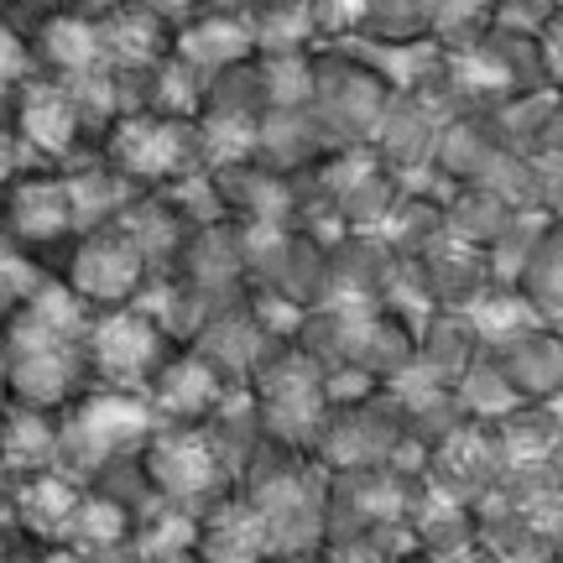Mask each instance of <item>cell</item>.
<instances>
[{"instance_id": "6da1fadb", "label": "cell", "mask_w": 563, "mask_h": 563, "mask_svg": "<svg viewBox=\"0 0 563 563\" xmlns=\"http://www.w3.org/2000/svg\"><path fill=\"white\" fill-rule=\"evenodd\" d=\"M89 323L95 313L74 298V287L58 277H42L37 292L16 308V319L0 329V382L11 391V402L32 407H63L79 391L95 386L89 376Z\"/></svg>"}, {"instance_id": "7a4b0ae2", "label": "cell", "mask_w": 563, "mask_h": 563, "mask_svg": "<svg viewBox=\"0 0 563 563\" xmlns=\"http://www.w3.org/2000/svg\"><path fill=\"white\" fill-rule=\"evenodd\" d=\"M58 428H63V470L89 481V475H100L104 464L141 454L162 422L141 391L89 386L58 412Z\"/></svg>"}, {"instance_id": "3957f363", "label": "cell", "mask_w": 563, "mask_h": 563, "mask_svg": "<svg viewBox=\"0 0 563 563\" xmlns=\"http://www.w3.org/2000/svg\"><path fill=\"white\" fill-rule=\"evenodd\" d=\"M323 376H329V365L313 361L298 340H277L262 355V365L251 371L245 391L256 397L266 433L277 443H292V449L313 454L323 422H329V386H323Z\"/></svg>"}, {"instance_id": "277c9868", "label": "cell", "mask_w": 563, "mask_h": 563, "mask_svg": "<svg viewBox=\"0 0 563 563\" xmlns=\"http://www.w3.org/2000/svg\"><path fill=\"white\" fill-rule=\"evenodd\" d=\"M5 125L21 136V146L32 152L37 167L68 173V167H79V162L104 152V131L84 115L79 95L68 84L47 79V74H32L26 84H16L5 95Z\"/></svg>"}, {"instance_id": "5b68a950", "label": "cell", "mask_w": 563, "mask_h": 563, "mask_svg": "<svg viewBox=\"0 0 563 563\" xmlns=\"http://www.w3.org/2000/svg\"><path fill=\"white\" fill-rule=\"evenodd\" d=\"M0 220H5V245H11L16 256L42 266L47 277H58L68 245L79 241L68 173H58V167H26V173L0 194Z\"/></svg>"}, {"instance_id": "8992f818", "label": "cell", "mask_w": 563, "mask_h": 563, "mask_svg": "<svg viewBox=\"0 0 563 563\" xmlns=\"http://www.w3.org/2000/svg\"><path fill=\"white\" fill-rule=\"evenodd\" d=\"M104 157L121 167L131 183H141L146 194L178 188L194 173H214L203 157L199 141V115H121L104 136Z\"/></svg>"}, {"instance_id": "52a82bcc", "label": "cell", "mask_w": 563, "mask_h": 563, "mask_svg": "<svg viewBox=\"0 0 563 563\" xmlns=\"http://www.w3.org/2000/svg\"><path fill=\"white\" fill-rule=\"evenodd\" d=\"M313 115L334 146H371L376 125H382L391 89L371 63L344 42V47H313Z\"/></svg>"}, {"instance_id": "ba28073f", "label": "cell", "mask_w": 563, "mask_h": 563, "mask_svg": "<svg viewBox=\"0 0 563 563\" xmlns=\"http://www.w3.org/2000/svg\"><path fill=\"white\" fill-rule=\"evenodd\" d=\"M141 464H146V475H152L162 501L178 506V511H194V517L224 506L241 490V481L230 475V464L220 460V449L203 439V428L162 422L157 433L146 439V449H141Z\"/></svg>"}, {"instance_id": "9c48e42d", "label": "cell", "mask_w": 563, "mask_h": 563, "mask_svg": "<svg viewBox=\"0 0 563 563\" xmlns=\"http://www.w3.org/2000/svg\"><path fill=\"white\" fill-rule=\"evenodd\" d=\"M183 344L162 329L146 308H110V313H95L89 323V340H84V355H89V376L95 386H115V391H141L157 382V371Z\"/></svg>"}, {"instance_id": "30bf717a", "label": "cell", "mask_w": 563, "mask_h": 563, "mask_svg": "<svg viewBox=\"0 0 563 563\" xmlns=\"http://www.w3.org/2000/svg\"><path fill=\"white\" fill-rule=\"evenodd\" d=\"M58 282L74 287V298L89 313H110V308H136L152 287V266L141 256L136 235L125 224L110 230H84L79 241L68 245Z\"/></svg>"}, {"instance_id": "8fae6325", "label": "cell", "mask_w": 563, "mask_h": 563, "mask_svg": "<svg viewBox=\"0 0 563 563\" xmlns=\"http://www.w3.org/2000/svg\"><path fill=\"white\" fill-rule=\"evenodd\" d=\"M235 391V382L224 376L214 361H203L194 344H183L173 361L157 371V382L146 386V402L157 412V422L173 428H203L224 407V397Z\"/></svg>"}, {"instance_id": "7c38bea8", "label": "cell", "mask_w": 563, "mask_h": 563, "mask_svg": "<svg viewBox=\"0 0 563 563\" xmlns=\"http://www.w3.org/2000/svg\"><path fill=\"white\" fill-rule=\"evenodd\" d=\"M89 496V485L74 470H37V475H21L16 481V501H11V527L32 543L47 548H68V532L79 522V506Z\"/></svg>"}, {"instance_id": "4fadbf2b", "label": "cell", "mask_w": 563, "mask_h": 563, "mask_svg": "<svg viewBox=\"0 0 563 563\" xmlns=\"http://www.w3.org/2000/svg\"><path fill=\"white\" fill-rule=\"evenodd\" d=\"M32 68L47 74L58 84H74L84 74L104 68V47H100V16H89L79 5H63L47 21H37L32 32Z\"/></svg>"}, {"instance_id": "5bb4252c", "label": "cell", "mask_w": 563, "mask_h": 563, "mask_svg": "<svg viewBox=\"0 0 563 563\" xmlns=\"http://www.w3.org/2000/svg\"><path fill=\"white\" fill-rule=\"evenodd\" d=\"M188 344L199 350L203 361L220 365L235 386H245L251 382V371L262 365V355L277 344V334L262 323L256 302H251V292H245L241 302H230V308H220V313H209V323H203Z\"/></svg>"}, {"instance_id": "9a60e30c", "label": "cell", "mask_w": 563, "mask_h": 563, "mask_svg": "<svg viewBox=\"0 0 563 563\" xmlns=\"http://www.w3.org/2000/svg\"><path fill=\"white\" fill-rule=\"evenodd\" d=\"M334 152V136L323 131V121L313 115V104H298V110H266L262 125H256V157L277 173H292V178H308L323 157Z\"/></svg>"}, {"instance_id": "2e32d148", "label": "cell", "mask_w": 563, "mask_h": 563, "mask_svg": "<svg viewBox=\"0 0 563 563\" xmlns=\"http://www.w3.org/2000/svg\"><path fill=\"white\" fill-rule=\"evenodd\" d=\"M173 53L183 63H194L203 79H214V74L235 68V63L262 58L251 21L235 16V11H199L194 21H183L178 37H173Z\"/></svg>"}, {"instance_id": "e0dca14e", "label": "cell", "mask_w": 563, "mask_h": 563, "mask_svg": "<svg viewBox=\"0 0 563 563\" xmlns=\"http://www.w3.org/2000/svg\"><path fill=\"white\" fill-rule=\"evenodd\" d=\"M178 26L157 16L146 0H121L100 16V47L110 68H146V63L173 58Z\"/></svg>"}, {"instance_id": "ac0fdd59", "label": "cell", "mask_w": 563, "mask_h": 563, "mask_svg": "<svg viewBox=\"0 0 563 563\" xmlns=\"http://www.w3.org/2000/svg\"><path fill=\"white\" fill-rule=\"evenodd\" d=\"M68 194H74V220H79V235L84 230H110V224H125L131 209L146 199V188L131 183L104 157H89L79 167H68Z\"/></svg>"}, {"instance_id": "d6986e66", "label": "cell", "mask_w": 563, "mask_h": 563, "mask_svg": "<svg viewBox=\"0 0 563 563\" xmlns=\"http://www.w3.org/2000/svg\"><path fill=\"white\" fill-rule=\"evenodd\" d=\"M63 464V428L53 407L11 402L0 422V470L11 475H37V470H58Z\"/></svg>"}, {"instance_id": "ffe728a7", "label": "cell", "mask_w": 563, "mask_h": 563, "mask_svg": "<svg viewBox=\"0 0 563 563\" xmlns=\"http://www.w3.org/2000/svg\"><path fill=\"white\" fill-rule=\"evenodd\" d=\"M125 230L136 235L141 256H146V266H152V282L173 277L178 262H183V251H188V241H194V224L183 220V209L167 199V194H146V199L131 209Z\"/></svg>"}, {"instance_id": "44dd1931", "label": "cell", "mask_w": 563, "mask_h": 563, "mask_svg": "<svg viewBox=\"0 0 563 563\" xmlns=\"http://www.w3.org/2000/svg\"><path fill=\"white\" fill-rule=\"evenodd\" d=\"M245 21H251L262 53H308V47H319L308 0H256L245 11Z\"/></svg>"}, {"instance_id": "7402d4cb", "label": "cell", "mask_w": 563, "mask_h": 563, "mask_svg": "<svg viewBox=\"0 0 563 563\" xmlns=\"http://www.w3.org/2000/svg\"><path fill=\"white\" fill-rule=\"evenodd\" d=\"M272 100H266V74L262 58L235 63L209 79V95H203V115H235V121H262Z\"/></svg>"}, {"instance_id": "603a6c76", "label": "cell", "mask_w": 563, "mask_h": 563, "mask_svg": "<svg viewBox=\"0 0 563 563\" xmlns=\"http://www.w3.org/2000/svg\"><path fill=\"white\" fill-rule=\"evenodd\" d=\"M428 5V37L443 47L475 42L496 26V0H422Z\"/></svg>"}, {"instance_id": "cb8c5ba5", "label": "cell", "mask_w": 563, "mask_h": 563, "mask_svg": "<svg viewBox=\"0 0 563 563\" xmlns=\"http://www.w3.org/2000/svg\"><path fill=\"white\" fill-rule=\"evenodd\" d=\"M272 110H298L313 100V47L308 53H262Z\"/></svg>"}, {"instance_id": "d4e9b609", "label": "cell", "mask_w": 563, "mask_h": 563, "mask_svg": "<svg viewBox=\"0 0 563 563\" xmlns=\"http://www.w3.org/2000/svg\"><path fill=\"white\" fill-rule=\"evenodd\" d=\"M428 37V5L422 0H371L365 32L355 42H412Z\"/></svg>"}, {"instance_id": "484cf974", "label": "cell", "mask_w": 563, "mask_h": 563, "mask_svg": "<svg viewBox=\"0 0 563 563\" xmlns=\"http://www.w3.org/2000/svg\"><path fill=\"white\" fill-rule=\"evenodd\" d=\"M313 5V32H319V47H344L365 32V16H371V0H308Z\"/></svg>"}, {"instance_id": "4316f807", "label": "cell", "mask_w": 563, "mask_h": 563, "mask_svg": "<svg viewBox=\"0 0 563 563\" xmlns=\"http://www.w3.org/2000/svg\"><path fill=\"white\" fill-rule=\"evenodd\" d=\"M42 277H47V272H42V266H32L26 256H16L11 245L0 251V329L16 319V308L32 298V292H37Z\"/></svg>"}, {"instance_id": "83f0119b", "label": "cell", "mask_w": 563, "mask_h": 563, "mask_svg": "<svg viewBox=\"0 0 563 563\" xmlns=\"http://www.w3.org/2000/svg\"><path fill=\"white\" fill-rule=\"evenodd\" d=\"M32 74H37V68H32V37H26V26L0 11V89L11 95V89L26 84Z\"/></svg>"}, {"instance_id": "f1b7e54d", "label": "cell", "mask_w": 563, "mask_h": 563, "mask_svg": "<svg viewBox=\"0 0 563 563\" xmlns=\"http://www.w3.org/2000/svg\"><path fill=\"white\" fill-rule=\"evenodd\" d=\"M26 167H37V162H32V152L21 146V136L11 131V125L0 121V194H5V188H11Z\"/></svg>"}, {"instance_id": "f546056e", "label": "cell", "mask_w": 563, "mask_h": 563, "mask_svg": "<svg viewBox=\"0 0 563 563\" xmlns=\"http://www.w3.org/2000/svg\"><path fill=\"white\" fill-rule=\"evenodd\" d=\"M538 47H543V74L548 84L563 95V11H553L548 16V26L538 32Z\"/></svg>"}, {"instance_id": "4dcf8cb0", "label": "cell", "mask_w": 563, "mask_h": 563, "mask_svg": "<svg viewBox=\"0 0 563 563\" xmlns=\"http://www.w3.org/2000/svg\"><path fill=\"white\" fill-rule=\"evenodd\" d=\"M63 5H68V0H0V11H5L11 21H21L26 32H32L37 21H47L53 11H63Z\"/></svg>"}, {"instance_id": "1f68e13d", "label": "cell", "mask_w": 563, "mask_h": 563, "mask_svg": "<svg viewBox=\"0 0 563 563\" xmlns=\"http://www.w3.org/2000/svg\"><path fill=\"white\" fill-rule=\"evenodd\" d=\"M157 16H167L173 26H183V21H194L199 11H209V0H146Z\"/></svg>"}, {"instance_id": "d6a6232c", "label": "cell", "mask_w": 563, "mask_h": 563, "mask_svg": "<svg viewBox=\"0 0 563 563\" xmlns=\"http://www.w3.org/2000/svg\"><path fill=\"white\" fill-rule=\"evenodd\" d=\"M16 527H0V563H16Z\"/></svg>"}, {"instance_id": "836d02e7", "label": "cell", "mask_w": 563, "mask_h": 563, "mask_svg": "<svg viewBox=\"0 0 563 563\" xmlns=\"http://www.w3.org/2000/svg\"><path fill=\"white\" fill-rule=\"evenodd\" d=\"M256 0H209V11H235V16H245Z\"/></svg>"}, {"instance_id": "e575fe53", "label": "cell", "mask_w": 563, "mask_h": 563, "mask_svg": "<svg viewBox=\"0 0 563 563\" xmlns=\"http://www.w3.org/2000/svg\"><path fill=\"white\" fill-rule=\"evenodd\" d=\"M68 5H79V11H89V16H104V11L121 5V0H68Z\"/></svg>"}, {"instance_id": "d590c367", "label": "cell", "mask_w": 563, "mask_h": 563, "mask_svg": "<svg viewBox=\"0 0 563 563\" xmlns=\"http://www.w3.org/2000/svg\"><path fill=\"white\" fill-rule=\"evenodd\" d=\"M5 407H11V391H5V382H0V422H5Z\"/></svg>"}, {"instance_id": "8d00e7d4", "label": "cell", "mask_w": 563, "mask_h": 563, "mask_svg": "<svg viewBox=\"0 0 563 563\" xmlns=\"http://www.w3.org/2000/svg\"><path fill=\"white\" fill-rule=\"evenodd\" d=\"M0 121H5V89H0Z\"/></svg>"}, {"instance_id": "74e56055", "label": "cell", "mask_w": 563, "mask_h": 563, "mask_svg": "<svg viewBox=\"0 0 563 563\" xmlns=\"http://www.w3.org/2000/svg\"><path fill=\"white\" fill-rule=\"evenodd\" d=\"M0 251H5V220H0Z\"/></svg>"}, {"instance_id": "f35d334b", "label": "cell", "mask_w": 563, "mask_h": 563, "mask_svg": "<svg viewBox=\"0 0 563 563\" xmlns=\"http://www.w3.org/2000/svg\"><path fill=\"white\" fill-rule=\"evenodd\" d=\"M548 5H553V11H563V0H548Z\"/></svg>"}, {"instance_id": "ab89813d", "label": "cell", "mask_w": 563, "mask_h": 563, "mask_svg": "<svg viewBox=\"0 0 563 563\" xmlns=\"http://www.w3.org/2000/svg\"><path fill=\"white\" fill-rule=\"evenodd\" d=\"M194 563H199V559H194Z\"/></svg>"}]
</instances>
